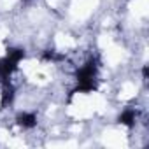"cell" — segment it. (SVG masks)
<instances>
[{"label":"cell","mask_w":149,"mask_h":149,"mask_svg":"<svg viewBox=\"0 0 149 149\" xmlns=\"http://www.w3.org/2000/svg\"><path fill=\"white\" fill-rule=\"evenodd\" d=\"M97 83V61L90 58L77 70V90L79 91H93Z\"/></svg>","instance_id":"cell-1"},{"label":"cell","mask_w":149,"mask_h":149,"mask_svg":"<svg viewBox=\"0 0 149 149\" xmlns=\"http://www.w3.org/2000/svg\"><path fill=\"white\" fill-rule=\"evenodd\" d=\"M16 67H18V63H16L14 60H11V58H7V56L0 58V79L7 81V79L11 77V74L16 70Z\"/></svg>","instance_id":"cell-2"},{"label":"cell","mask_w":149,"mask_h":149,"mask_svg":"<svg viewBox=\"0 0 149 149\" xmlns=\"http://www.w3.org/2000/svg\"><path fill=\"white\" fill-rule=\"evenodd\" d=\"M118 121L121 123V125H125V126H128V128H132V126H135V123H137V111L135 109H132V107H128V109H125L121 114H119V118H118Z\"/></svg>","instance_id":"cell-3"},{"label":"cell","mask_w":149,"mask_h":149,"mask_svg":"<svg viewBox=\"0 0 149 149\" xmlns=\"http://www.w3.org/2000/svg\"><path fill=\"white\" fill-rule=\"evenodd\" d=\"M16 123L21 126V128H33L35 125H37V116L33 114V112H21V114H18V118H16Z\"/></svg>","instance_id":"cell-4"},{"label":"cell","mask_w":149,"mask_h":149,"mask_svg":"<svg viewBox=\"0 0 149 149\" xmlns=\"http://www.w3.org/2000/svg\"><path fill=\"white\" fill-rule=\"evenodd\" d=\"M14 88L11 83L4 81V90H2V95H0V100H2V107H9L13 102H14Z\"/></svg>","instance_id":"cell-5"},{"label":"cell","mask_w":149,"mask_h":149,"mask_svg":"<svg viewBox=\"0 0 149 149\" xmlns=\"http://www.w3.org/2000/svg\"><path fill=\"white\" fill-rule=\"evenodd\" d=\"M6 56H7V58H11V60H14L16 63H19V61L25 58V51H23V49H19V47H11V49H7Z\"/></svg>","instance_id":"cell-6"}]
</instances>
